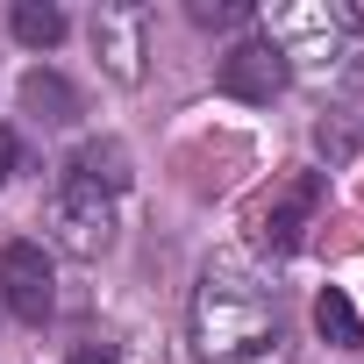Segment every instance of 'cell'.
I'll return each mask as SVG.
<instances>
[{
	"mask_svg": "<svg viewBox=\"0 0 364 364\" xmlns=\"http://www.w3.org/2000/svg\"><path fill=\"white\" fill-rule=\"evenodd\" d=\"M193 357L200 364H293L279 286H264L236 257L208 264L193 293Z\"/></svg>",
	"mask_w": 364,
	"mask_h": 364,
	"instance_id": "1",
	"label": "cell"
},
{
	"mask_svg": "<svg viewBox=\"0 0 364 364\" xmlns=\"http://www.w3.org/2000/svg\"><path fill=\"white\" fill-rule=\"evenodd\" d=\"M314 208H321V171H286L264 193V208H257V243L264 250H293L300 229L314 222Z\"/></svg>",
	"mask_w": 364,
	"mask_h": 364,
	"instance_id": "5",
	"label": "cell"
},
{
	"mask_svg": "<svg viewBox=\"0 0 364 364\" xmlns=\"http://www.w3.org/2000/svg\"><path fill=\"white\" fill-rule=\"evenodd\" d=\"M50 236L72 250V257H100L114 243V193H100L93 178L65 171L58 193H50Z\"/></svg>",
	"mask_w": 364,
	"mask_h": 364,
	"instance_id": "3",
	"label": "cell"
},
{
	"mask_svg": "<svg viewBox=\"0 0 364 364\" xmlns=\"http://www.w3.org/2000/svg\"><path fill=\"white\" fill-rule=\"evenodd\" d=\"M8 171H15V129H0V186H8Z\"/></svg>",
	"mask_w": 364,
	"mask_h": 364,
	"instance_id": "14",
	"label": "cell"
},
{
	"mask_svg": "<svg viewBox=\"0 0 364 364\" xmlns=\"http://www.w3.org/2000/svg\"><path fill=\"white\" fill-rule=\"evenodd\" d=\"M193 22L200 29H236V22H250V0H193Z\"/></svg>",
	"mask_w": 364,
	"mask_h": 364,
	"instance_id": "12",
	"label": "cell"
},
{
	"mask_svg": "<svg viewBox=\"0 0 364 364\" xmlns=\"http://www.w3.org/2000/svg\"><path fill=\"white\" fill-rule=\"evenodd\" d=\"M22 114L43 122V129H65V122H79V93H72L58 72H29V79H22Z\"/></svg>",
	"mask_w": 364,
	"mask_h": 364,
	"instance_id": "8",
	"label": "cell"
},
{
	"mask_svg": "<svg viewBox=\"0 0 364 364\" xmlns=\"http://www.w3.org/2000/svg\"><path fill=\"white\" fill-rule=\"evenodd\" d=\"M65 364H122V357H114V350H107V343H86V350H72V357H65Z\"/></svg>",
	"mask_w": 364,
	"mask_h": 364,
	"instance_id": "13",
	"label": "cell"
},
{
	"mask_svg": "<svg viewBox=\"0 0 364 364\" xmlns=\"http://www.w3.org/2000/svg\"><path fill=\"white\" fill-rule=\"evenodd\" d=\"M314 328H321L336 350H357V343H364V321H357V307H350L343 286H321V300H314Z\"/></svg>",
	"mask_w": 364,
	"mask_h": 364,
	"instance_id": "9",
	"label": "cell"
},
{
	"mask_svg": "<svg viewBox=\"0 0 364 364\" xmlns=\"http://www.w3.org/2000/svg\"><path fill=\"white\" fill-rule=\"evenodd\" d=\"M0 300L15 307V321H50L58 279H50L43 243H8V250H0Z\"/></svg>",
	"mask_w": 364,
	"mask_h": 364,
	"instance_id": "4",
	"label": "cell"
},
{
	"mask_svg": "<svg viewBox=\"0 0 364 364\" xmlns=\"http://www.w3.org/2000/svg\"><path fill=\"white\" fill-rule=\"evenodd\" d=\"M8 29H15V43L50 50V43H65V8H50V0H22V8L8 15Z\"/></svg>",
	"mask_w": 364,
	"mask_h": 364,
	"instance_id": "11",
	"label": "cell"
},
{
	"mask_svg": "<svg viewBox=\"0 0 364 364\" xmlns=\"http://www.w3.org/2000/svg\"><path fill=\"white\" fill-rule=\"evenodd\" d=\"M286 58H279V43L272 36H243L229 58H222V93L229 100H279L286 93Z\"/></svg>",
	"mask_w": 364,
	"mask_h": 364,
	"instance_id": "6",
	"label": "cell"
},
{
	"mask_svg": "<svg viewBox=\"0 0 364 364\" xmlns=\"http://www.w3.org/2000/svg\"><path fill=\"white\" fill-rule=\"evenodd\" d=\"M286 58V72H300L321 93H350L364 79V15L350 0H300V8H279L264 29Z\"/></svg>",
	"mask_w": 364,
	"mask_h": 364,
	"instance_id": "2",
	"label": "cell"
},
{
	"mask_svg": "<svg viewBox=\"0 0 364 364\" xmlns=\"http://www.w3.org/2000/svg\"><path fill=\"white\" fill-rule=\"evenodd\" d=\"M93 50L122 86L143 79V8H93Z\"/></svg>",
	"mask_w": 364,
	"mask_h": 364,
	"instance_id": "7",
	"label": "cell"
},
{
	"mask_svg": "<svg viewBox=\"0 0 364 364\" xmlns=\"http://www.w3.org/2000/svg\"><path fill=\"white\" fill-rule=\"evenodd\" d=\"M65 171L93 178L100 193H122V186H129V150H122V143H86V150H79V157H72Z\"/></svg>",
	"mask_w": 364,
	"mask_h": 364,
	"instance_id": "10",
	"label": "cell"
}]
</instances>
